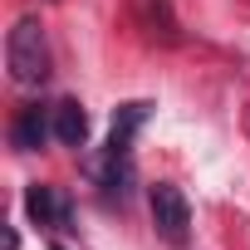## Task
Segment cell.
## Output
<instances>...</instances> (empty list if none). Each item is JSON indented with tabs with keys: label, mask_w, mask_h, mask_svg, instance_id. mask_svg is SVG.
I'll use <instances>...</instances> for the list:
<instances>
[{
	"label": "cell",
	"mask_w": 250,
	"mask_h": 250,
	"mask_svg": "<svg viewBox=\"0 0 250 250\" xmlns=\"http://www.w3.org/2000/svg\"><path fill=\"white\" fill-rule=\"evenodd\" d=\"M25 211H30V221L35 226H69V201L54 191V187H30L25 191Z\"/></svg>",
	"instance_id": "277c9868"
},
{
	"label": "cell",
	"mask_w": 250,
	"mask_h": 250,
	"mask_svg": "<svg viewBox=\"0 0 250 250\" xmlns=\"http://www.w3.org/2000/svg\"><path fill=\"white\" fill-rule=\"evenodd\" d=\"M54 250H59V245H54Z\"/></svg>",
	"instance_id": "52a82bcc"
},
{
	"label": "cell",
	"mask_w": 250,
	"mask_h": 250,
	"mask_svg": "<svg viewBox=\"0 0 250 250\" xmlns=\"http://www.w3.org/2000/svg\"><path fill=\"white\" fill-rule=\"evenodd\" d=\"M54 138L64 147H83L88 143V113H83V103H74V98L54 103Z\"/></svg>",
	"instance_id": "8992f818"
},
{
	"label": "cell",
	"mask_w": 250,
	"mask_h": 250,
	"mask_svg": "<svg viewBox=\"0 0 250 250\" xmlns=\"http://www.w3.org/2000/svg\"><path fill=\"white\" fill-rule=\"evenodd\" d=\"M5 64H10V79L20 88H35L49 79V44H44V25L35 15L15 20V30L5 40Z\"/></svg>",
	"instance_id": "6da1fadb"
},
{
	"label": "cell",
	"mask_w": 250,
	"mask_h": 250,
	"mask_svg": "<svg viewBox=\"0 0 250 250\" xmlns=\"http://www.w3.org/2000/svg\"><path fill=\"white\" fill-rule=\"evenodd\" d=\"M49 128H54V108L44 113L40 103H25V108L15 113V123H10V143H15L20 152H40L44 138H49Z\"/></svg>",
	"instance_id": "3957f363"
},
{
	"label": "cell",
	"mask_w": 250,
	"mask_h": 250,
	"mask_svg": "<svg viewBox=\"0 0 250 250\" xmlns=\"http://www.w3.org/2000/svg\"><path fill=\"white\" fill-rule=\"evenodd\" d=\"M152 226H157V235L167 245H187V235H191V206H187L182 187H172V182L152 187Z\"/></svg>",
	"instance_id": "7a4b0ae2"
},
{
	"label": "cell",
	"mask_w": 250,
	"mask_h": 250,
	"mask_svg": "<svg viewBox=\"0 0 250 250\" xmlns=\"http://www.w3.org/2000/svg\"><path fill=\"white\" fill-rule=\"evenodd\" d=\"M147 123V103H123L118 113H113V133H108V152L113 157H128V147H133V133Z\"/></svg>",
	"instance_id": "5b68a950"
}]
</instances>
